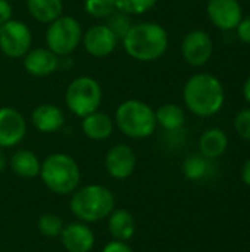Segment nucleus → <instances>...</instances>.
<instances>
[{"mask_svg": "<svg viewBox=\"0 0 250 252\" xmlns=\"http://www.w3.org/2000/svg\"><path fill=\"white\" fill-rule=\"evenodd\" d=\"M115 126L130 139L150 137L156 127L155 109L139 99H127L115 111Z\"/></svg>", "mask_w": 250, "mask_h": 252, "instance_id": "5", "label": "nucleus"}, {"mask_svg": "<svg viewBox=\"0 0 250 252\" xmlns=\"http://www.w3.org/2000/svg\"><path fill=\"white\" fill-rule=\"evenodd\" d=\"M115 3L119 12L133 16V15H143L149 12L156 6L158 0H115Z\"/></svg>", "mask_w": 250, "mask_h": 252, "instance_id": "26", "label": "nucleus"}, {"mask_svg": "<svg viewBox=\"0 0 250 252\" xmlns=\"http://www.w3.org/2000/svg\"><path fill=\"white\" fill-rule=\"evenodd\" d=\"M228 146V137L221 128H209L202 133L199 139L200 155L206 159L220 158Z\"/></svg>", "mask_w": 250, "mask_h": 252, "instance_id": "19", "label": "nucleus"}, {"mask_svg": "<svg viewBox=\"0 0 250 252\" xmlns=\"http://www.w3.org/2000/svg\"><path fill=\"white\" fill-rule=\"evenodd\" d=\"M27 9L37 22L50 24L63 15V0H27Z\"/></svg>", "mask_w": 250, "mask_h": 252, "instance_id": "20", "label": "nucleus"}, {"mask_svg": "<svg viewBox=\"0 0 250 252\" xmlns=\"http://www.w3.org/2000/svg\"><path fill=\"white\" fill-rule=\"evenodd\" d=\"M40 177L46 188L56 195H71L81 182V171L77 161L68 154H50L41 162Z\"/></svg>", "mask_w": 250, "mask_h": 252, "instance_id": "4", "label": "nucleus"}, {"mask_svg": "<svg viewBox=\"0 0 250 252\" xmlns=\"http://www.w3.org/2000/svg\"><path fill=\"white\" fill-rule=\"evenodd\" d=\"M31 123L40 133H56L65 124V112L57 105L43 103L32 111Z\"/></svg>", "mask_w": 250, "mask_h": 252, "instance_id": "16", "label": "nucleus"}, {"mask_svg": "<svg viewBox=\"0 0 250 252\" xmlns=\"http://www.w3.org/2000/svg\"><path fill=\"white\" fill-rule=\"evenodd\" d=\"M234 128L237 134L250 142V108L242 109L234 118Z\"/></svg>", "mask_w": 250, "mask_h": 252, "instance_id": "28", "label": "nucleus"}, {"mask_svg": "<svg viewBox=\"0 0 250 252\" xmlns=\"http://www.w3.org/2000/svg\"><path fill=\"white\" fill-rule=\"evenodd\" d=\"M119 38L106 24L91 25L83 34V47L93 58H108L118 47Z\"/></svg>", "mask_w": 250, "mask_h": 252, "instance_id": "9", "label": "nucleus"}, {"mask_svg": "<svg viewBox=\"0 0 250 252\" xmlns=\"http://www.w3.org/2000/svg\"><path fill=\"white\" fill-rule=\"evenodd\" d=\"M59 236L63 248L68 252H90L96 244L94 232L83 221L63 226Z\"/></svg>", "mask_w": 250, "mask_h": 252, "instance_id": "15", "label": "nucleus"}, {"mask_svg": "<svg viewBox=\"0 0 250 252\" xmlns=\"http://www.w3.org/2000/svg\"><path fill=\"white\" fill-rule=\"evenodd\" d=\"M121 41L125 53L131 59L139 62H155L168 50L169 37L161 24L144 21L133 24Z\"/></svg>", "mask_w": 250, "mask_h": 252, "instance_id": "1", "label": "nucleus"}, {"mask_svg": "<svg viewBox=\"0 0 250 252\" xmlns=\"http://www.w3.org/2000/svg\"><path fill=\"white\" fill-rule=\"evenodd\" d=\"M102 252H133L131 247L127 242H121V241H111L105 245Z\"/></svg>", "mask_w": 250, "mask_h": 252, "instance_id": "31", "label": "nucleus"}, {"mask_svg": "<svg viewBox=\"0 0 250 252\" xmlns=\"http://www.w3.org/2000/svg\"><path fill=\"white\" fill-rule=\"evenodd\" d=\"M156 123L167 131H177L186 123V114L181 106L175 103H165L161 105L156 111Z\"/></svg>", "mask_w": 250, "mask_h": 252, "instance_id": "22", "label": "nucleus"}, {"mask_svg": "<svg viewBox=\"0 0 250 252\" xmlns=\"http://www.w3.org/2000/svg\"><path fill=\"white\" fill-rule=\"evenodd\" d=\"M25 71L37 78H44L55 74L59 68V56L49 47H35L22 58Z\"/></svg>", "mask_w": 250, "mask_h": 252, "instance_id": "14", "label": "nucleus"}, {"mask_svg": "<svg viewBox=\"0 0 250 252\" xmlns=\"http://www.w3.org/2000/svg\"><path fill=\"white\" fill-rule=\"evenodd\" d=\"M10 167L16 176L22 179H34L40 176L41 162L32 151L19 149L10 158Z\"/></svg>", "mask_w": 250, "mask_h": 252, "instance_id": "21", "label": "nucleus"}, {"mask_svg": "<svg viewBox=\"0 0 250 252\" xmlns=\"http://www.w3.org/2000/svg\"><path fill=\"white\" fill-rule=\"evenodd\" d=\"M32 47L31 28L19 21L10 19L0 27V52L10 59H22Z\"/></svg>", "mask_w": 250, "mask_h": 252, "instance_id": "8", "label": "nucleus"}, {"mask_svg": "<svg viewBox=\"0 0 250 252\" xmlns=\"http://www.w3.org/2000/svg\"><path fill=\"white\" fill-rule=\"evenodd\" d=\"M243 97L248 103H250V77L246 80V83L243 86Z\"/></svg>", "mask_w": 250, "mask_h": 252, "instance_id": "33", "label": "nucleus"}, {"mask_svg": "<svg viewBox=\"0 0 250 252\" xmlns=\"http://www.w3.org/2000/svg\"><path fill=\"white\" fill-rule=\"evenodd\" d=\"M27 134V121L24 115L12 108H0V148L9 149L18 146Z\"/></svg>", "mask_w": 250, "mask_h": 252, "instance_id": "11", "label": "nucleus"}, {"mask_svg": "<svg viewBox=\"0 0 250 252\" xmlns=\"http://www.w3.org/2000/svg\"><path fill=\"white\" fill-rule=\"evenodd\" d=\"M137 165V157L131 146L119 143L112 146L105 157V167L111 177L116 180L128 179Z\"/></svg>", "mask_w": 250, "mask_h": 252, "instance_id": "13", "label": "nucleus"}, {"mask_svg": "<svg viewBox=\"0 0 250 252\" xmlns=\"http://www.w3.org/2000/svg\"><path fill=\"white\" fill-rule=\"evenodd\" d=\"M242 179H243V182L248 185L250 188V158L245 162V165H243V170H242Z\"/></svg>", "mask_w": 250, "mask_h": 252, "instance_id": "32", "label": "nucleus"}, {"mask_svg": "<svg viewBox=\"0 0 250 252\" xmlns=\"http://www.w3.org/2000/svg\"><path fill=\"white\" fill-rule=\"evenodd\" d=\"M83 27L80 21L69 15H60L53 22L47 24L46 47L59 58L74 53L83 41Z\"/></svg>", "mask_w": 250, "mask_h": 252, "instance_id": "7", "label": "nucleus"}, {"mask_svg": "<svg viewBox=\"0 0 250 252\" xmlns=\"http://www.w3.org/2000/svg\"><path fill=\"white\" fill-rule=\"evenodd\" d=\"M13 18V9L9 0H0V27Z\"/></svg>", "mask_w": 250, "mask_h": 252, "instance_id": "30", "label": "nucleus"}, {"mask_svg": "<svg viewBox=\"0 0 250 252\" xmlns=\"http://www.w3.org/2000/svg\"><path fill=\"white\" fill-rule=\"evenodd\" d=\"M102 99V86L96 78L90 75H81L74 78L65 90L66 108L80 118H84L88 114L99 111Z\"/></svg>", "mask_w": 250, "mask_h": 252, "instance_id": "6", "label": "nucleus"}, {"mask_svg": "<svg viewBox=\"0 0 250 252\" xmlns=\"http://www.w3.org/2000/svg\"><path fill=\"white\" fill-rule=\"evenodd\" d=\"M69 208L83 223L102 221L115 210V195L106 186L85 185L72 192Z\"/></svg>", "mask_w": 250, "mask_h": 252, "instance_id": "3", "label": "nucleus"}, {"mask_svg": "<svg viewBox=\"0 0 250 252\" xmlns=\"http://www.w3.org/2000/svg\"><path fill=\"white\" fill-rule=\"evenodd\" d=\"M237 35L239 38L246 43V44H250V16H246L240 21V24L237 25Z\"/></svg>", "mask_w": 250, "mask_h": 252, "instance_id": "29", "label": "nucleus"}, {"mask_svg": "<svg viewBox=\"0 0 250 252\" xmlns=\"http://www.w3.org/2000/svg\"><path fill=\"white\" fill-rule=\"evenodd\" d=\"M83 133L94 142H103L109 139L115 128V121L105 112L96 111L88 114L81 121Z\"/></svg>", "mask_w": 250, "mask_h": 252, "instance_id": "17", "label": "nucleus"}, {"mask_svg": "<svg viewBox=\"0 0 250 252\" xmlns=\"http://www.w3.org/2000/svg\"><path fill=\"white\" fill-rule=\"evenodd\" d=\"M214 52L211 35L203 30H193L186 34L181 43V53L184 61L192 66H202L208 63Z\"/></svg>", "mask_w": 250, "mask_h": 252, "instance_id": "10", "label": "nucleus"}, {"mask_svg": "<svg viewBox=\"0 0 250 252\" xmlns=\"http://www.w3.org/2000/svg\"><path fill=\"white\" fill-rule=\"evenodd\" d=\"M108 229L115 241L128 242L136 235V220L130 211L118 208L109 214Z\"/></svg>", "mask_w": 250, "mask_h": 252, "instance_id": "18", "label": "nucleus"}, {"mask_svg": "<svg viewBox=\"0 0 250 252\" xmlns=\"http://www.w3.org/2000/svg\"><path fill=\"white\" fill-rule=\"evenodd\" d=\"M84 10L91 18L108 19L118 9L115 0H84Z\"/></svg>", "mask_w": 250, "mask_h": 252, "instance_id": "24", "label": "nucleus"}, {"mask_svg": "<svg viewBox=\"0 0 250 252\" xmlns=\"http://www.w3.org/2000/svg\"><path fill=\"white\" fill-rule=\"evenodd\" d=\"M183 173L189 180H200L208 173V159L202 155H190L183 162Z\"/></svg>", "mask_w": 250, "mask_h": 252, "instance_id": "23", "label": "nucleus"}, {"mask_svg": "<svg viewBox=\"0 0 250 252\" xmlns=\"http://www.w3.org/2000/svg\"><path fill=\"white\" fill-rule=\"evenodd\" d=\"M183 100L194 115L202 118L212 117L224 105V87L215 75L199 72L192 75L184 84Z\"/></svg>", "mask_w": 250, "mask_h": 252, "instance_id": "2", "label": "nucleus"}, {"mask_svg": "<svg viewBox=\"0 0 250 252\" xmlns=\"http://www.w3.org/2000/svg\"><path fill=\"white\" fill-rule=\"evenodd\" d=\"M211 22L222 30H236L243 19V9L239 0H209L206 7Z\"/></svg>", "mask_w": 250, "mask_h": 252, "instance_id": "12", "label": "nucleus"}, {"mask_svg": "<svg viewBox=\"0 0 250 252\" xmlns=\"http://www.w3.org/2000/svg\"><path fill=\"white\" fill-rule=\"evenodd\" d=\"M106 25L113 31V34H115L119 40H122V37H124V35L128 32V30L131 28L133 22H131V19H130V15L116 10L115 13H112V15L108 18Z\"/></svg>", "mask_w": 250, "mask_h": 252, "instance_id": "27", "label": "nucleus"}, {"mask_svg": "<svg viewBox=\"0 0 250 252\" xmlns=\"http://www.w3.org/2000/svg\"><path fill=\"white\" fill-rule=\"evenodd\" d=\"M37 229L43 236L56 238L60 235V232L63 229V221L59 216H56L53 213H46L38 219Z\"/></svg>", "mask_w": 250, "mask_h": 252, "instance_id": "25", "label": "nucleus"}, {"mask_svg": "<svg viewBox=\"0 0 250 252\" xmlns=\"http://www.w3.org/2000/svg\"><path fill=\"white\" fill-rule=\"evenodd\" d=\"M6 164H7V158H6L4 149L0 148V173L6 168Z\"/></svg>", "mask_w": 250, "mask_h": 252, "instance_id": "34", "label": "nucleus"}]
</instances>
